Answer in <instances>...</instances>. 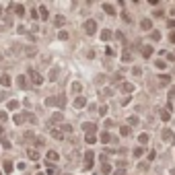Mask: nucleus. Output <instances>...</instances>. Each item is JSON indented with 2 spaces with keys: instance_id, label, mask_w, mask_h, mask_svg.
<instances>
[{
  "instance_id": "1",
  "label": "nucleus",
  "mask_w": 175,
  "mask_h": 175,
  "mask_svg": "<svg viewBox=\"0 0 175 175\" xmlns=\"http://www.w3.org/2000/svg\"><path fill=\"white\" fill-rule=\"evenodd\" d=\"M85 31H87L89 35H93V33H95V31H97V23H95V21H93V19H89L87 23H85Z\"/></svg>"
},
{
  "instance_id": "2",
  "label": "nucleus",
  "mask_w": 175,
  "mask_h": 175,
  "mask_svg": "<svg viewBox=\"0 0 175 175\" xmlns=\"http://www.w3.org/2000/svg\"><path fill=\"white\" fill-rule=\"evenodd\" d=\"M140 27H142L144 31H148V29H152V21H150V19H142V21H140Z\"/></svg>"
},
{
  "instance_id": "3",
  "label": "nucleus",
  "mask_w": 175,
  "mask_h": 175,
  "mask_svg": "<svg viewBox=\"0 0 175 175\" xmlns=\"http://www.w3.org/2000/svg\"><path fill=\"white\" fill-rule=\"evenodd\" d=\"M163 140H169V142H175V136L171 130H163Z\"/></svg>"
},
{
  "instance_id": "4",
  "label": "nucleus",
  "mask_w": 175,
  "mask_h": 175,
  "mask_svg": "<svg viewBox=\"0 0 175 175\" xmlns=\"http://www.w3.org/2000/svg\"><path fill=\"white\" fill-rule=\"evenodd\" d=\"M159 83H161V85H169V83H171L169 74H159Z\"/></svg>"
},
{
  "instance_id": "5",
  "label": "nucleus",
  "mask_w": 175,
  "mask_h": 175,
  "mask_svg": "<svg viewBox=\"0 0 175 175\" xmlns=\"http://www.w3.org/2000/svg\"><path fill=\"white\" fill-rule=\"evenodd\" d=\"M150 54H152V45H144V47H142V56H146V58H148Z\"/></svg>"
},
{
  "instance_id": "6",
  "label": "nucleus",
  "mask_w": 175,
  "mask_h": 175,
  "mask_svg": "<svg viewBox=\"0 0 175 175\" xmlns=\"http://www.w3.org/2000/svg\"><path fill=\"white\" fill-rule=\"evenodd\" d=\"M103 8H105V12H107V15H115V8H113L111 4H103Z\"/></svg>"
},
{
  "instance_id": "7",
  "label": "nucleus",
  "mask_w": 175,
  "mask_h": 175,
  "mask_svg": "<svg viewBox=\"0 0 175 175\" xmlns=\"http://www.w3.org/2000/svg\"><path fill=\"white\" fill-rule=\"evenodd\" d=\"M122 89H124L126 93H134V85H130V83H124V85H122Z\"/></svg>"
},
{
  "instance_id": "8",
  "label": "nucleus",
  "mask_w": 175,
  "mask_h": 175,
  "mask_svg": "<svg viewBox=\"0 0 175 175\" xmlns=\"http://www.w3.org/2000/svg\"><path fill=\"white\" fill-rule=\"evenodd\" d=\"M47 159H49V161H58V152L49 150V152H47Z\"/></svg>"
},
{
  "instance_id": "9",
  "label": "nucleus",
  "mask_w": 175,
  "mask_h": 175,
  "mask_svg": "<svg viewBox=\"0 0 175 175\" xmlns=\"http://www.w3.org/2000/svg\"><path fill=\"white\" fill-rule=\"evenodd\" d=\"M85 103H87L85 97H78V99H76V107H85Z\"/></svg>"
},
{
  "instance_id": "10",
  "label": "nucleus",
  "mask_w": 175,
  "mask_h": 175,
  "mask_svg": "<svg viewBox=\"0 0 175 175\" xmlns=\"http://www.w3.org/2000/svg\"><path fill=\"white\" fill-rule=\"evenodd\" d=\"M122 60H124V62H130V52H128V49L122 54Z\"/></svg>"
},
{
  "instance_id": "11",
  "label": "nucleus",
  "mask_w": 175,
  "mask_h": 175,
  "mask_svg": "<svg viewBox=\"0 0 175 175\" xmlns=\"http://www.w3.org/2000/svg\"><path fill=\"white\" fill-rule=\"evenodd\" d=\"M101 140H103V142H105V144H107V142H109V140H111V136H109V134H107V132H105V134H101Z\"/></svg>"
},
{
  "instance_id": "12",
  "label": "nucleus",
  "mask_w": 175,
  "mask_h": 175,
  "mask_svg": "<svg viewBox=\"0 0 175 175\" xmlns=\"http://www.w3.org/2000/svg\"><path fill=\"white\" fill-rule=\"evenodd\" d=\"M138 140H140L142 144H146V142H148V134H140V138H138Z\"/></svg>"
},
{
  "instance_id": "13",
  "label": "nucleus",
  "mask_w": 175,
  "mask_h": 175,
  "mask_svg": "<svg viewBox=\"0 0 175 175\" xmlns=\"http://www.w3.org/2000/svg\"><path fill=\"white\" fill-rule=\"evenodd\" d=\"M85 130H87L89 134H93V132H95V126H93V124H85Z\"/></svg>"
},
{
  "instance_id": "14",
  "label": "nucleus",
  "mask_w": 175,
  "mask_h": 175,
  "mask_svg": "<svg viewBox=\"0 0 175 175\" xmlns=\"http://www.w3.org/2000/svg\"><path fill=\"white\" fill-rule=\"evenodd\" d=\"M150 37L157 41V39H161V33H159V31H152V33H150Z\"/></svg>"
},
{
  "instance_id": "15",
  "label": "nucleus",
  "mask_w": 175,
  "mask_h": 175,
  "mask_svg": "<svg viewBox=\"0 0 175 175\" xmlns=\"http://www.w3.org/2000/svg\"><path fill=\"white\" fill-rule=\"evenodd\" d=\"M161 118H163V120H165V122H167V120H169V118H171V113H169V111H161Z\"/></svg>"
},
{
  "instance_id": "16",
  "label": "nucleus",
  "mask_w": 175,
  "mask_h": 175,
  "mask_svg": "<svg viewBox=\"0 0 175 175\" xmlns=\"http://www.w3.org/2000/svg\"><path fill=\"white\" fill-rule=\"evenodd\" d=\"M56 25H64V17H56Z\"/></svg>"
},
{
  "instance_id": "17",
  "label": "nucleus",
  "mask_w": 175,
  "mask_h": 175,
  "mask_svg": "<svg viewBox=\"0 0 175 175\" xmlns=\"http://www.w3.org/2000/svg\"><path fill=\"white\" fill-rule=\"evenodd\" d=\"M101 35H103V39H109V37H111V31H103Z\"/></svg>"
},
{
  "instance_id": "18",
  "label": "nucleus",
  "mask_w": 175,
  "mask_h": 175,
  "mask_svg": "<svg viewBox=\"0 0 175 175\" xmlns=\"http://www.w3.org/2000/svg\"><path fill=\"white\" fill-rule=\"evenodd\" d=\"M134 157H142V148H134Z\"/></svg>"
},
{
  "instance_id": "19",
  "label": "nucleus",
  "mask_w": 175,
  "mask_h": 175,
  "mask_svg": "<svg viewBox=\"0 0 175 175\" xmlns=\"http://www.w3.org/2000/svg\"><path fill=\"white\" fill-rule=\"evenodd\" d=\"M87 142H89V144H93V142H95V136H93V134H89V136H87Z\"/></svg>"
},
{
  "instance_id": "20",
  "label": "nucleus",
  "mask_w": 175,
  "mask_h": 175,
  "mask_svg": "<svg viewBox=\"0 0 175 175\" xmlns=\"http://www.w3.org/2000/svg\"><path fill=\"white\" fill-rule=\"evenodd\" d=\"M122 134H124V136H128V134H130V128H128V126H124V128H122Z\"/></svg>"
},
{
  "instance_id": "21",
  "label": "nucleus",
  "mask_w": 175,
  "mask_h": 175,
  "mask_svg": "<svg viewBox=\"0 0 175 175\" xmlns=\"http://www.w3.org/2000/svg\"><path fill=\"white\" fill-rule=\"evenodd\" d=\"M157 68H165V62L163 60H157Z\"/></svg>"
},
{
  "instance_id": "22",
  "label": "nucleus",
  "mask_w": 175,
  "mask_h": 175,
  "mask_svg": "<svg viewBox=\"0 0 175 175\" xmlns=\"http://www.w3.org/2000/svg\"><path fill=\"white\" fill-rule=\"evenodd\" d=\"M169 97H175V85L171 87V91H169Z\"/></svg>"
},
{
  "instance_id": "23",
  "label": "nucleus",
  "mask_w": 175,
  "mask_h": 175,
  "mask_svg": "<svg viewBox=\"0 0 175 175\" xmlns=\"http://www.w3.org/2000/svg\"><path fill=\"white\" fill-rule=\"evenodd\" d=\"M167 25H169V27H171V29H173V27H175V19H171V21H169V23H167Z\"/></svg>"
},
{
  "instance_id": "24",
  "label": "nucleus",
  "mask_w": 175,
  "mask_h": 175,
  "mask_svg": "<svg viewBox=\"0 0 175 175\" xmlns=\"http://www.w3.org/2000/svg\"><path fill=\"white\" fill-rule=\"evenodd\" d=\"M169 41H173V44H175V31L171 33V35H169Z\"/></svg>"
},
{
  "instance_id": "25",
  "label": "nucleus",
  "mask_w": 175,
  "mask_h": 175,
  "mask_svg": "<svg viewBox=\"0 0 175 175\" xmlns=\"http://www.w3.org/2000/svg\"><path fill=\"white\" fill-rule=\"evenodd\" d=\"M173 15H175V10H173Z\"/></svg>"
}]
</instances>
